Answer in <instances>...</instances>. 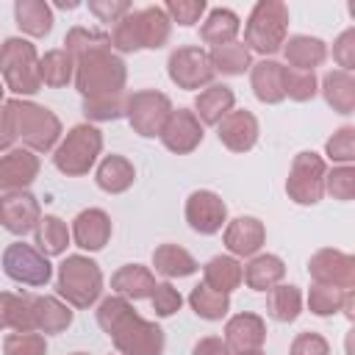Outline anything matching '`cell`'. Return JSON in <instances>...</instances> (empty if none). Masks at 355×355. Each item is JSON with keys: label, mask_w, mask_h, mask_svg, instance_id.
Masks as SVG:
<instances>
[{"label": "cell", "mask_w": 355, "mask_h": 355, "mask_svg": "<svg viewBox=\"0 0 355 355\" xmlns=\"http://www.w3.org/2000/svg\"><path fill=\"white\" fill-rule=\"evenodd\" d=\"M33 236H36V250H39L42 255H47V258L64 255L67 247H69V239H72L67 222H64L61 216H55V214H44V216L39 219Z\"/></svg>", "instance_id": "cell-35"}, {"label": "cell", "mask_w": 355, "mask_h": 355, "mask_svg": "<svg viewBox=\"0 0 355 355\" xmlns=\"http://www.w3.org/2000/svg\"><path fill=\"white\" fill-rule=\"evenodd\" d=\"M136 180V166L125 158V155H105L100 164H97V172H94V183L97 189H103L105 194H122L133 186Z\"/></svg>", "instance_id": "cell-29"}, {"label": "cell", "mask_w": 355, "mask_h": 355, "mask_svg": "<svg viewBox=\"0 0 355 355\" xmlns=\"http://www.w3.org/2000/svg\"><path fill=\"white\" fill-rule=\"evenodd\" d=\"M216 136H219V141H222L230 153H250V150L258 144L261 125H258V119H255L252 111H247V108H233V111H227V114L219 119Z\"/></svg>", "instance_id": "cell-17"}, {"label": "cell", "mask_w": 355, "mask_h": 355, "mask_svg": "<svg viewBox=\"0 0 355 355\" xmlns=\"http://www.w3.org/2000/svg\"><path fill=\"white\" fill-rule=\"evenodd\" d=\"M150 302H153L155 316L166 319V316H175V313L180 311L183 297H180V291H178V288H175L169 280H164V283H158V286H155V291H153Z\"/></svg>", "instance_id": "cell-48"}, {"label": "cell", "mask_w": 355, "mask_h": 355, "mask_svg": "<svg viewBox=\"0 0 355 355\" xmlns=\"http://www.w3.org/2000/svg\"><path fill=\"white\" fill-rule=\"evenodd\" d=\"M202 136H205L202 125H200V119L194 116L191 108H172V114H169V119H166V125H164L158 139L169 153L189 155L202 144Z\"/></svg>", "instance_id": "cell-16"}, {"label": "cell", "mask_w": 355, "mask_h": 355, "mask_svg": "<svg viewBox=\"0 0 355 355\" xmlns=\"http://www.w3.org/2000/svg\"><path fill=\"white\" fill-rule=\"evenodd\" d=\"M55 288L69 308H92L103 294V269L89 255H67L58 263Z\"/></svg>", "instance_id": "cell-7"}, {"label": "cell", "mask_w": 355, "mask_h": 355, "mask_svg": "<svg viewBox=\"0 0 355 355\" xmlns=\"http://www.w3.org/2000/svg\"><path fill=\"white\" fill-rule=\"evenodd\" d=\"M169 114H172V100L158 89H139V92L128 94L125 116H128L133 133H139L141 139L161 136Z\"/></svg>", "instance_id": "cell-10"}, {"label": "cell", "mask_w": 355, "mask_h": 355, "mask_svg": "<svg viewBox=\"0 0 355 355\" xmlns=\"http://www.w3.org/2000/svg\"><path fill=\"white\" fill-rule=\"evenodd\" d=\"M319 92L324 97V103L336 111V114H352L355 111V75L344 72V69H330L324 72Z\"/></svg>", "instance_id": "cell-28"}, {"label": "cell", "mask_w": 355, "mask_h": 355, "mask_svg": "<svg viewBox=\"0 0 355 355\" xmlns=\"http://www.w3.org/2000/svg\"><path fill=\"white\" fill-rule=\"evenodd\" d=\"M0 78L8 92L28 100L42 89L39 53L36 44L22 36H8L0 42Z\"/></svg>", "instance_id": "cell-6"}, {"label": "cell", "mask_w": 355, "mask_h": 355, "mask_svg": "<svg viewBox=\"0 0 355 355\" xmlns=\"http://www.w3.org/2000/svg\"><path fill=\"white\" fill-rule=\"evenodd\" d=\"M288 39V6L283 0H258L244 22V47L263 58L283 50Z\"/></svg>", "instance_id": "cell-5"}, {"label": "cell", "mask_w": 355, "mask_h": 355, "mask_svg": "<svg viewBox=\"0 0 355 355\" xmlns=\"http://www.w3.org/2000/svg\"><path fill=\"white\" fill-rule=\"evenodd\" d=\"M324 194L333 200L349 202L355 197V166L352 164H338L324 172Z\"/></svg>", "instance_id": "cell-43"}, {"label": "cell", "mask_w": 355, "mask_h": 355, "mask_svg": "<svg viewBox=\"0 0 355 355\" xmlns=\"http://www.w3.org/2000/svg\"><path fill=\"white\" fill-rule=\"evenodd\" d=\"M324 172H327V164L319 153L313 150L297 153L286 178L288 200L297 205H316L324 197Z\"/></svg>", "instance_id": "cell-9"}, {"label": "cell", "mask_w": 355, "mask_h": 355, "mask_svg": "<svg viewBox=\"0 0 355 355\" xmlns=\"http://www.w3.org/2000/svg\"><path fill=\"white\" fill-rule=\"evenodd\" d=\"M233 103H236V94L230 86L225 83H211L205 86L197 97H194V116L200 119V125H219V119L233 111Z\"/></svg>", "instance_id": "cell-27"}, {"label": "cell", "mask_w": 355, "mask_h": 355, "mask_svg": "<svg viewBox=\"0 0 355 355\" xmlns=\"http://www.w3.org/2000/svg\"><path fill=\"white\" fill-rule=\"evenodd\" d=\"M31 311H33L36 333L53 336V333H64L72 324V308L58 297H50V294L31 297Z\"/></svg>", "instance_id": "cell-25"}, {"label": "cell", "mask_w": 355, "mask_h": 355, "mask_svg": "<svg viewBox=\"0 0 355 355\" xmlns=\"http://www.w3.org/2000/svg\"><path fill=\"white\" fill-rule=\"evenodd\" d=\"M191 355H233V352L227 349L225 338H219V336H202V338L194 344Z\"/></svg>", "instance_id": "cell-52"}, {"label": "cell", "mask_w": 355, "mask_h": 355, "mask_svg": "<svg viewBox=\"0 0 355 355\" xmlns=\"http://www.w3.org/2000/svg\"><path fill=\"white\" fill-rule=\"evenodd\" d=\"M239 31H241L239 14L219 6V8H211L208 17H205V22L200 25V42L202 44H211V50H214V47H222V44L236 42Z\"/></svg>", "instance_id": "cell-31"}, {"label": "cell", "mask_w": 355, "mask_h": 355, "mask_svg": "<svg viewBox=\"0 0 355 355\" xmlns=\"http://www.w3.org/2000/svg\"><path fill=\"white\" fill-rule=\"evenodd\" d=\"M155 286H158V280H155L153 269H147L141 263H125L111 275V291L116 297H125V300H133V302L136 300H150Z\"/></svg>", "instance_id": "cell-23"}, {"label": "cell", "mask_w": 355, "mask_h": 355, "mask_svg": "<svg viewBox=\"0 0 355 355\" xmlns=\"http://www.w3.org/2000/svg\"><path fill=\"white\" fill-rule=\"evenodd\" d=\"M324 155L338 166V164H352L355 161V128L341 125L327 141H324Z\"/></svg>", "instance_id": "cell-45"}, {"label": "cell", "mask_w": 355, "mask_h": 355, "mask_svg": "<svg viewBox=\"0 0 355 355\" xmlns=\"http://www.w3.org/2000/svg\"><path fill=\"white\" fill-rule=\"evenodd\" d=\"M241 277H244V266L233 255H214L202 266V283L214 291H222V294L236 291L241 286Z\"/></svg>", "instance_id": "cell-33"}, {"label": "cell", "mask_w": 355, "mask_h": 355, "mask_svg": "<svg viewBox=\"0 0 355 355\" xmlns=\"http://www.w3.org/2000/svg\"><path fill=\"white\" fill-rule=\"evenodd\" d=\"M308 275L319 286H336L341 291L355 288V258L344 250L322 247L308 258Z\"/></svg>", "instance_id": "cell-13"}, {"label": "cell", "mask_w": 355, "mask_h": 355, "mask_svg": "<svg viewBox=\"0 0 355 355\" xmlns=\"http://www.w3.org/2000/svg\"><path fill=\"white\" fill-rule=\"evenodd\" d=\"M14 22L25 36L42 39L53 31V8L44 0H17L14 3Z\"/></svg>", "instance_id": "cell-30"}, {"label": "cell", "mask_w": 355, "mask_h": 355, "mask_svg": "<svg viewBox=\"0 0 355 355\" xmlns=\"http://www.w3.org/2000/svg\"><path fill=\"white\" fill-rule=\"evenodd\" d=\"M105 44H111V39H108L105 31H89V28H83V25L69 28L67 36H64V50H67L72 58L80 55V53H86V50L105 47Z\"/></svg>", "instance_id": "cell-44"}, {"label": "cell", "mask_w": 355, "mask_h": 355, "mask_svg": "<svg viewBox=\"0 0 355 355\" xmlns=\"http://www.w3.org/2000/svg\"><path fill=\"white\" fill-rule=\"evenodd\" d=\"M266 311L280 324L294 322L302 313V291L294 283H277L266 291Z\"/></svg>", "instance_id": "cell-36"}, {"label": "cell", "mask_w": 355, "mask_h": 355, "mask_svg": "<svg viewBox=\"0 0 355 355\" xmlns=\"http://www.w3.org/2000/svg\"><path fill=\"white\" fill-rule=\"evenodd\" d=\"M333 61L338 64V69L352 72L355 67V28H347L336 36L333 42Z\"/></svg>", "instance_id": "cell-50"}, {"label": "cell", "mask_w": 355, "mask_h": 355, "mask_svg": "<svg viewBox=\"0 0 355 355\" xmlns=\"http://www.w3.org/2000/svg\"><path fill=\"white\" fill-rule=\"evenodd\" d=\"M3 355H47V341L42 333H8L3 338Z\"/></svg>", "instance_id": "cell-46"}, {"label": "cell", "mask_w": 355, "mask_h": 355, "mask_svg": "<svg viewBox=\"0 0 355 355\" xmlns=\"http://www.w3.org/2000/svg\"><path fill=\"white\" fill-rule=\"evenodd\" d=\"M183 214H186L189 227H191L194 233H200V236H214V233H219L222 225L227 222V205H225V200H222L216 191H211V189H197V191H191L189 200H186Z\"/></svg>", "instance_id": "cell-14"}, {"label": "cell", "mask_w": 355, "mask_h": 355, "mask_svg": "<svg viewBox=\"0 0 355 355\" xmlns=\"http://www.w3.org/2000/svg\"><path fill=\"white\" fill-rule=\"evenodd\" d=\"M266 341V322L263 316L252 313V311H241L236 316L227 319L225 324V344L233 355H244V352H255L261 349Z\"/></svg>", "instance_id": "cell-19"}, {"label": "cell", "mask_w": 355, "mask_h": 355, "mask_svg": "<svg viewBox=\"0 0 355 355\" xmlns=\"http://www.w3.org/2000/svg\"><path fill=\"white\" fill-rule=\"evenodd\" d=\"M0 330H14V333H33L36 330L28 294L0 291Z\"/></svg>", "instance_id": "cell-34"}, {"label": "cell", "mask_w": 355, "mask_h": 355, "mask_svg": "<svg viewBox=\"0 0 355 355\" xmlns=\"http://www.w3.org/2000/svg\"><path fill=\"white\" fill-rule=\"evenodd\" d=\"M172 36V22L161 6H144L122 17L108 39L111 50L119 53H139V50H161Z\"/></svg>", "instance_id": "cell-3"}, {"label": "cell", "mask_w": 355, "mask_h": 355, "mask_svg": "<svg viewBox=\"0 0 355 355\" xmlns=\"http://www.w3.org/2000/svg\"><path fill=\"white\" fill-rule=\"evenodd\" d=\"M72 61H75V78L72 80H75V89L80 92L83 100L125 92L128 67H125L122 55H116L111 50V44L86 50V53L75 55Z\"/></svg>", "instance_id": "cell-2"}, {"label": "cell", "mask_w": 355, "mask_h": 355, "mask_svg": "<svg viewBox=\"0 0 355 355\" xmlns=\"http://www.w3.org/2000/svg\"><path fill=\"white\" fill-rule=\"evenodd\" d=\"M208 55H211L214 72L227 75V78L244 75V72H250V67H252V53L244 47V42H230V44L214 47Z\"/></svg>", "instance_id": "cell-38"}, {"label": "cell", "mask_w": 355, "mask_h": 355, "mask_svg": "<svg viewBox=\"0 0 355 355\" xmlns=\"http://www.w3.org/2000/svg\"><path fill=\"white\" fill-rule=\"evenodd\" d=\"M103 153V130L92 122L72 125L67 136H61L58 147L53 150V164L61 175L67 178H80L86 175Z\"/></svg>", "instance_id": "cell-8"}, {"label": "cell", "mask_w": 355, "mask_h": 355, "mask_svg": "<svg viewBox=\"0 0 355 355\" xmlns=\"http://www.w3.org/2000/svg\"><path fill=\"white\" fill-rule=\"evenodd\" d=\"M161 8L166 11L169 22H178L183 28H191V25H197L202 19V14H205L208 6H205V0H169Z\"/></svg>", "instance_id": "cell-47"}, {"label": "cell", "mask_w": 355, "mask_h": 355, "mask_svg": "<svg viewBox=\"0 0 355 355\" xmlns=\"http://www.w3.org/2000/svg\"><path fill=\"white\" fill-rule=\"evenodd\" d=\"M6 108H8L14 133L22 141V147H28L31 153H50L58 147L64 128H61V119L50 108L33 100H22V97L6 100Z\"/></svg>", "instance_id": "cell-4"}, {"label": "cell", "mask_w": 355, "mask_h": 355, "mask_svg": "<svg viewBox=\"0 0 355 355\" xmlns=\"http://www.w3.org/2000/svg\"><path fill=\"white\" fill-rule=\"evenodd\" d=\"M166 75L169 80L178 86V89H186V92H194V89H205L214 83L216 72L211 67V55L208 50L197 47V44H183V47H175L166 58Z\"/></svg>", "instance_id": "cell-11"}, {"label": "cell", "mask_w": 355, "mask_h": 355, "mask_svg": "<svg viewBox=\"0 0 355 355\" xmlns=\"http://www.w3.org/2000/svg\"><path fill=\"white\" fill-rule=\"evenodd\" d=\"M341 313H344L349 322L355 319V291H347V294H344V305H341Z\"/></svg>", "instance_id": "cell-54"}, {"label": "cell", "mask_w": 355, "mask_h": 355, "mask_svg": "<svg viewBox=\"0 0 355 355\" xmlns=\"http://www.w3.org/2000/svg\"><path fill=\"white\" fill-rule=\"evenodd\" d=\"M39 219H42L39 200L28 189L0 194V227H6L11 236H25L36 230Z\"/></svg>", "instance_id": "cell-15"}, {"label": "cell", "mask_w": 355, "mask_h": 355, "mask_svg": "<svg viewBox=\"0 0 355 355\" xmlns=\"http://www.w3.org/2000/svg\"><path fill=\"white\" fill-rule=\"evenodd\" d=\"M344 294L347 291H341L336 286H319V283H313L308 288V311L313 316H336L341 311V305H344Z\"/></svg>", "instance_id": "cell-42"}, {"label": "cell", "mask_w": 355, "mask_h": 355, "mask_svg": "<svg viewBox=\"0 0 355 355\" xmlns=\"http://www.w3.org/2000/svg\"><path fill=\"white\" fill-rule=\"evenodd\" d=\"M17 141V133H14V125H11V116H8V108L6 103L0 105V155L8 153Z\"/></svg>", "instance_id": "cell-53"}, {"label": "cell", "mask_w": 355, "mask_h": 355, "mask_svg": "<svg viewBox=\"0 0 355 355\" xmlns=\"http://www.w3.org/2000/svg\"><path fill=\"white\" fill-rule=\"evenodd\" d=\"M42 161L28 147H11L0 155V191H25L39 178Z\"/></svg>", "instance_id": "cell-18"}, {"label": "cell", "mask_w": 355, "mask_h": 355, "mask_svg": "<svg viewBox=\"0 0 355 355\" xmlns=\"http://www.w3.org/2000/svg\"><path fill=\"white\" fill-rule=\"evenodd\" d=\"M3 272L6 277H11L14 283L19 286H31V288H39V286H47L50 277H53V266H50V258L42 255L33 244H25V241H14L3 250Z\"/></svg>", "instance_id": "cell-12"}, {"label": "cell", "mask_w": 355, "mask_h": 355, "mask_svg": "<svg viewBox=\"0 0 355 355\" xmlns=\"http://www.w3.org/2000/svg\"><path fill=\"white\" fill-rule=\"evenodd\" d=\"M39 78H42V86L64 89V86L72 83V78H75V61H72V55H69L64 47L47 50V53L39 58Z\"/></svg>", "instance_id": "cell-37"}, {"label": "cell", "mask_w": 355, "mask_h": 355, "mask_svg": "<svg viewBox=\"0 0 355 355\" xmlns=\"http://www.w3.org/2000/svg\"><path fill=\"white\" fill-rule=\"evenodd\" d=\"M125 103H128L125 92L83 100V116H86V122H111V119L125 116Z\"/></svg>", "instance_id": "cell-40"}, {"label": "cell", "mask_w": 355, "mask_h": 355, "mask_svg": "<svg viewBox=\"0 0 355 355\" xmlns=\"http://www.w3.org/2000/svg\"><path fill=\"white\" fill-rule=\"evenodd\" d=\"M3 92H6V86H3V80H0V105L6 103V100H3Z\"/></svg>", "instance_id": "cell-55"}, {"label": "cell", "mask_w": 355, "mask_h": 355, "mask_svg": "<svg viewBox=\"0 0 355 355\" xmlns=\"http://www.w3.org/2000/svg\"><path fill=\"white\" fill-rule=\"evenodd\" d=\"M111 233H114V225H111V216L103 208H83L72 219V227H69L72 241L86 252L103 250L111 241Z\"/></svg>", "instance_id": "cell-20"}, {"label": "cell", "mask_w": 355, "mask_h": 355, "mask_svg": "<svg viewBox=\"0 0 355 355\" xmlns=\"http://www.w3.org/2000/svg\"><path fill=\"white\" fill-rule=\"evenodd\" d=\"M97 324L111 338L119 355H164L166 336L161 324L136 313L130 300L125 297H105L97 305Z\"/></svg>", "instance_id": "cell-1"}, {"label": "cell", "mask_w": 355, "mask_h": 355, "mask_svg": "<svg viewBox=\"0 0 355 355\" xmlns=\"http://www.w3.org/2000/svg\"><path fill=\"white\" fill-rule=\"evenodd\" d=\"M244 355H266L263 349H255V352H244Z\"/></svg>", "instance_id": "cell-56"}, {"label": "cell", "mask_w": 355, "mask_h": 355, "mask_svg": "<svg viewBox=\"0 0 355 355\" xmlns=\"http://www.w3.org/2000/svg\"><path fill=\"white\" fill-rule=\"evenodd\" d=\"M89 11L100 19V22H119L122 17H128L133 11V6L128 0H89Z\"/></svg>", "instance_id": "cell-51"}, {"label": "cell", "mask_w": 355, "mask_h": 355, "mask_svg": "<svg viewBox=\"0 0 355 355\" xmlns=\"http://www.w3.org/2000/svg\"><path fill=\"white\" fill-rule=\"evenodd\" d=\"M153 266L166 280H172V277H189V275H194L200 269L197 258L186 247H180V244H158L153 250Z\"/></svg>", "instance_id": "cell-32"}, {"label": "cell", "mask_w": 355, "mask_h": 355, "mask_svg": "<svg viewBox=\"0 0 355 355\" xmlns=\"http://www.w3.org/2000/svg\"><path fill=\"white\" fill-rule=\"evenodd\" d=\"M189 305H191V311H194L200 319H205V322H219V319H225L227 311H230V294L214 291V288H208L205 283H200V286L191 288Z\"/></svg>", "instance_id": "cell-39"}, {"label": "cell", "mask_w": 355, "mask_h": 355, "mask_svg": "<svg viewBox=\"0 0 355 355\" xmlns=\"http://www.w3.org/2000/svg\"><path fill=\"white\" fill-rule=\"evenodd\" d=\"M283 72H286V67L275 58H261L250 67V86H252V94L258 97V103L277 105V103L286 100Z\"/></svg>", "instance_id": "cell-22"}, {"label": "cell", "mask_w": 355, "mask_h": 355, "mask_svg": "<svg viewBox=\"0 0 355 355\" xmlns=\"http://www.w3.org/2000/svg\"><path fill=\"white\" fill-rule=\"evenodd\" d=\"M283 58L291 69H302V72H313L316 67L324 64L327 58V44L319 36H308V33H294L283 42Z\"/></svg>", "instance_id": "cell-24"}, {"label": "cell", "mask_w": 355, "mask_h": 355, "mask_svg": "<svg viewBox=\"0 0 355 355\" xmlns=\"http://www.w3.org/2000/svg\"><path fill=\"white\" fill-rule=\"evenodd\" d=\"M283 92H286V97L294 100V103H308V100L316 97L319 80H316L313 72H302V69L286 67V72H283Z\"/></svg>", "instance_id": "cell-41"}, {"label": "cell", "mask_w": 355, "mask_h": 355, "mask_svg": "<svg viewBox=\"0 0 355 355\" xmlns=\"http://www.w3.org/2000/svg\"><path fill=\"white\" fill-rule=\"evenodd\" d=\"M288 355H330V344L322 333L302 330V333L294 336V341L288 347Z\"/></svg>", "instance_id": "cell-49"}, {"label": "cell", "mask_w": 355, "mask_h": 355, "mask_svg": "<svg viewBox=\"0 0 355 355\" xmlns=\"http://www.w3.org/2000/svg\"><path fill=\"white\" fill-rule=\"evenodd\" d=\"M69 355H89V352H69Z\"/></svg>", "instance_id": "cell-57"}, {"label": "cell", "mask_w": 355, "mask_h": 355, "mask_svg": "<svg viewBox=\"0 0 355 355\" xmlns=\"http://www.w3.org/2000/svg\"><path fill=\"white\" fill-rule=\"evenodd\" d=\"M222 241L233 258H252L261 252V247L266 241V227L255 216H236L225 225Z\"/></svg>", "instance_id": "cell-21"}, {"label": "cell", "mask_w": 355, "mask_h": 355, "mask_svg": "<svg viewBox=\"0 0 355 355\" xmlns=\"http://www.w3.org/2000/svg\"><path fill=\"white\" fill-rule=\"evenodd\" d=\"M283 277H286L283 258L272 255V252H258L247 261L241 283H247V288H252V291H269L277 283H283Z\"/></svg>", "instance_id": "cell-26"}]
</instances>
